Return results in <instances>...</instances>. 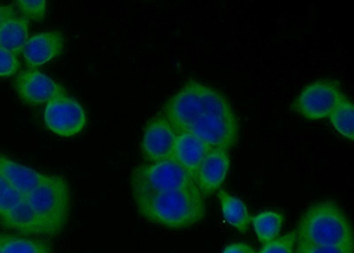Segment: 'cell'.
Listing matches in <instances>:
<instances>
[{"label":"cell","instance_id":"obj_1","mask_svg":"<svg viewBox=\"0 0 354 253\" xmlns=\"http://www.w3.org/2000/svg\"><path fill=\"white\" fill-rule=\"evenodd\" d=\"M177 134L197 136L211 148L230 150L236 144L239 125L229 101L219 91L189 80L163 110Z\"/></svg>","mask_w":354,"mask_h":253},{"label":"cell","instance_id":"obj_2","mask_svg":"<svg viewBox=\"0 0 354 253\" xmlns=\"http://www.w3.org/2000/svg\"><path fill=\"white\" fill-rule=\"evenodd\" d=\"M145 219L169 229H185L205 218L204 198L196 185L135 199Z\"/></svg>","mask_w":354,"mask_h":253},{"label":"cell","instance_id":"obj_3","mask_svg":"<svg viewBox=\"0 0 354 253\" xmlns=\"http://www.w3.org/2000/svg\"><path fill=\"white\" fill-rule=\"evenodd\" d=\"M298 243L317 246H354L352 226L333 202H322L308 209L296 233Z\"/></svg>","mask_w":354,"mask_h":253},{"label":"cell","instance_id":"obj_4","mask_svg":"<svg viewBox=\"0 0 354 253\" xmlns=\"http://www.w3.org/2000/svg\"><path fill=\"white\" fill-rule=\"evenodd\" d=\"M24 199L49 227L53 236L62 232L71 207L68 183L62 177L47 175Z\"/></svg>","mask_w":354,"mask_h":253},{"label":"cell","instance_id":"obj_5","mask_svg":"<svg viewBox=\"0 0 354 253\" xmlns=\"http://www.w3.org/2000/svg\"><path fill=\"white\" fill-rule=\"evenodd\" d=\"M131 185L136 199L196 184L187 171L170 158L137 167L132 173Z\"/></svg>","mask_w":354,"mask_h":253},{"label":"cell","instance_id":"obj_6","mask_svg":"<svg viewBox=\"0 0 354 253\" xmlns=\"http://www.w3.org/2000/svg\"><path fill=\"white\" fill-rule=\"evenodd\" d=\"M44 122L55 134L71 137L83 131L86 125V115L77 101L63 94L47 103Z\"/></svg>","mask_w":354,"mask_h":253},{"label":"cell","instance_id":"obj_7","mask_svg":"<svg viewBox=\"0 0 354 253\" xmlns=\"http://www.w3.org/2000/svg\"><path fill=\"white\" fill-rule=\"evenodd\" d=\"M343 97L336 84L317 81L301 91L293 107L306 119H324L330 116Z\"/></svg>","mask_w":354,"mask_h":253},{"label":"cell","instance_id":"obj_8","mask_svg":"<svg viewBox=\"0 0 354 253\" xmlns=\"http://www.w3.org/2000/svg\"><path fill=\"white\" fill-rule=\"evenodd\" d=\"M177 134L164 116L151 120L145 130L141 150L145 160L151 164L173 157Z\"/></svg>","mask_w":354,"mask_h":253},{"label":"cell","instance_id":"obj_9","mask_svg":"<svg viewBox=\"0 0 354 253\" xmlns=\"http://www.w3.org/2000/svg\"><path fill=\"white\" fill-rule=\"evenodd\" d=\"M15 91L25 103L40 105L66 94L61 85L39 71L30 69L19 73L15 80Z\"/></svg>","mask_w":354,"mask_h":253},{"label":"cell","instance_id":"obj_10","mask_svg":"<svg viewBox=\"0 0 354 253\" xmlns=\"http://www.w3.org/2000/svg\"><path fill=\"white\" fill-rule=\"evenodd\" d=\"M227 151L210 148L199 164L194 182L202 197L207 198L221 188L230 168Z\"/></svg>","mask_w":354,"mask_h":253},{"label":"cell","instance_id":"obj_11","mask_svg":"<svg viewBox=\"0 0 354 253\" xmlns=\"http://www.w3.org/2000/svg\"><path fill=\"white\" fill-rule=\"evenodd\" d=\"M64 37L59 31L34 35L28 40L22 53L28 67L36 68L62 55Z\"/></svg>","mask_w":354,"mask_h":253},{"label":"cell","instance_id":"obj_12","mask_svg":"<svg viewBox=\"0 0 354 253\" xmlns=\"http://www.w3.org/2000/svg\"><path fill=\"white\" fill-rule=\"evenodd\" d=\"M0 221L6 229L18 231L24 236H53L49 227L25 199L0 218Z\"/></svg>","mask_w":354,"mask_h":253},{"label":"cell","instance_id":"obj_13","mask_svg":"<svg viewBox=\"0 0 354 253\" xmlns=\"http://www.w3.org/2000/svg\"><path fill=\"white\" fill-rule=\"evenodd\" d=\"M210 148L197 136L183 132L177 134L172 158L187 171L194 180L199 164Z\"/></svg>","mask_w":354,"mask_h":253},{"label":"cell","instance_id":"obj_14","mask_svg":"<svg viewBox=\"0 0 354 253\" xmlns=\"http://www.w3.org/2000/svg\"><path fill=\"white\" fill-rule=\"evenodd\" d=\"M0 175L24 198L30 194L47 176L30 167L22 166L1 154Z\"/></svg>","mask_w":354,"mask_h":253},{"label":"cell","instance_id":"obj_15","mask_svg":"<svg viewBox=\"0 0 354 253\" xmlns=\"http://www.w3.org/2000/svg\"><path fill=\"white\" fill-rule=\"evenodd\" d=\"M28 19L17 15L5 21L0 25V47L20 55L28 41Z\"/></svg>","mask_w":354,"mask_h":253},{"label":"cell","instance_id":"obj_16","mask_svg":"<svg viewBox=\"0 0 354 253\" xmlns=\"http://www.w3.org/2000/svg\"><path fill=\"white\" fill-rule=\"evenodd\" d=\"M218 195L224 220L239 232L245 233L249 229L252 217L245 202L224 191H221Z\"/></svg>","mask_w":354,"mask_h":253},{"label":"cell","instance_id":"obj_17","mask_svg":"<svg viewBox=\"0 0 354 253\" xmlns=\"http://www.w3.org/2000/svg\"><path fill=\"white\" fill-rule=\"evenodd\" d=\"M2 253H53L48 242L32 237L0 234Z\"/></svg>","mask_w":354,"mask_h":253},{"label":"cell","instance_id":"obj_18","mask_svg":"<svg viewBox=\"0 0 354 253\" xmlns=\"http://www.w3.org/2000/svg\"><path fill=\"white\" fill-rule=\"evenodd\" d=\"M251 223L254 225L258 239L265 245L277 238L282 229L283 217L279 213L265 211L252 217Z\"/></svg>","mask_w":354,"mask_h":253},{"label":"cell","instance_id":"obj_19","mask_svg":"<svg viewBox=\"0 0 354 253\" xmlns=\"http://www.w3.org/2000/svg\"><path fill=\"white\" fill-rule=\"evenodd\" d=\"M353 112L352 103L344 96L330 115V121L337 131L351 141L353 140L354 136Z\"/></svg>","mask_w":354,"mask_h":253},{"label":"cell","instance_id":"obj_20","mask_svg":"<svg viewBox=\"0 0 354 253\" xmlns=\"http://www.w3.org/2000/svg\"><path fill=\"white\" fill-rule=\"evenodd\" d=\"M24 198L0 175V218L24 200Z\"/></svg>","mask_w":354,"mask_h":253},{"label":"cell","instance_id":"obj_21","mask_svg":"<svg viewBox=\"0 0 354 253\" xmlns=\"http://www.w3.org/2000/svg\"><path fill=\"white\" fill-rule=\"evenodd\" d=\"M17 4L21 17L28 20L42 21L46 15V0H19Z\"/></svg>","mask_w":354,"mask_h":253},{"label":"cell","instance_id":"obj_22","mask_svg":"<svg viewBox=\"0 0 354 253\" xmlns=\"http://www.w3.org/2000/svg\"><path fill=\"white\" fill-rule=\"evenodd\" d=\"M296 233L290 232L265 243L263 247L257 253H294Z\"/></svg>","mask_w":354,"mask_h":253},{"label":"cell","instance_id":"obj_23","mask_svg":"<svg viewBox=\"0 0 354 253\" xmlns=\"http://www.w3.org/2000/svg\"><path fill=\"white\" fill-rule=\"evenodd\" d=\"M21 67L18 57L0 47V78H9L17 73Z\"/></svg>","mask_w":354,"mask_h":253},{"label":"cell","instance_id":"obj_24","mask_svg":"<svg viewBox=\"0 0 354 253\" xmlns=\"http://www.w3.org/2000/svg\"><path fill=\"white\" fill-rule=\"evenodd\" d=\"M295 253H354V246H317L298 243Z\"/></svg>","mask_w":354,"mask_h":253},{"label":"cell","instance_id":"obj_25","mask_svg":"<svg viewBox=\"0 0 354 253\" xmlns=\"http://www.w3.org/2000/svg\"><path fill=\"white\" fill-rule=\"evenodd\" d=\"M223 253H257L254 249L243 243H232L223 250Z\"/></svg>","mask_w":354,"mask_h":253},{"label":"cell","instance_id":"obj_26","mask_svg":"<svg viewBox=\"0 0 354 253\" xmlns=\"http://www.w3.org/2000/svg\"><path fill=\"white\" fill-rule=\"evenodd\" d=\"M17 15V11L12 6H0V25Z\"/></svg>","mask_w":354,"mask_h":253},{"label":"cell","instance_id":"obj_27","mask_svg":"<svg viewBox=\"0 0 354 253\" xmlns=\"http://www.w3.org/2000/svg\"><path fill=\"white\" fill-rule=\"evenodd\" d=\"M0 253H2V252H1V249H0Z\"/></svg>","mask_w":354,"mask_h":253}]
</instances>
